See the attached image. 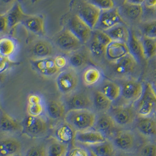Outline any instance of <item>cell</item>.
I'll list each match as a JSON object with an SVG mask.
<instances>
[{
	"instance_id": "1",
	"label": "cell",
	"mask_w": 156,
	"mask_h": 156,
	"mask_svg": "<svg viewBox=\"0 0 156 156\" xmlns=\"http://www.w3.org/2000/svg\"><path fill=\"white\" fill-rule=\"evenodd\" d=\"M97 115L92 110H70L67 111L64 120L76 132L91 130L94 128Z\"/></svg>"
},
{
	"instance_id": "2",
	"label": "cell",
	"mask_w": 156,
	"mask_h": 156,
	"mask_svg": "<svg viewBox=\"0 0 156 156\" xmlns=\"http://www.w3.org/2000/svg\"><path fill=\"white\" fill-rule=\"evenodd\" d=\"M136 113L138 117H147L156 115V90L151 83L144 85V91L137 101Z\"/></svg>"
},
{
	"instance_id": "3",
	"label": "cell",
	"mask_w": 156,
	"mask_h": 156,
	"mask_svg": "<svg viewBox=\"0 0 156 156\" xmlns=\"http://www.w3.org/2000/svg\"><path fill=\"white\" fill-rule=\"evenodd\" d=\"M79 82L76 70L68 68L60 71L56 78V85L58 91L65 96L76 92Z\"/></svg>"
},
{
	"instance_id": "4",
	"label": "cell",
	"mask_w": 156,
	"mask_h": 156,
	"mask_svg": "<svg viewBox=\"0 0 156 156\" xmlns=\"http://www.w3.org/2000/svg\"><path fill=\"white\" fill-rule=\"evenodd\" d=\"M109 112L110 115L119 126L125 127L132 125L136 119V110L130 105L112 106Z\"/></svg>"
},
{
	"instance_id": "5",
	"label": "cell",
	"mask_w": 156,
	"mask_h": 156,
	"mask_svg": "<svg viewBox=\"0 0 156 156\" xmlns=\"http://www.w3.org/2000/svg\"><path fill=\"white\" fill-rule=\"evenodd\" d=\"M55 43L61 50L71 53L78 51L83 45L68 28L58 34Z\"/></svg>"
},
{
	"instance_id": "6",
	"label": "cell",
	"mask_w": 156,
	"mask_h": 156,
	"mask_svg": "<svg viewBox=\"0 0 156 156\" xmlns=\"http://www.w3.org/2000/svg\"><path fill=\"white\" fill-rule=\"evenodd\" d=\"M68 29L83 44L89 42L92 37L93 30L78 14L70 18L68 23Z\"/></svg>"
},
{
	"instance_id": "7",
	"label": "cell",
	"mask_w": 156,
	"mask_h": 156,
	"mask_svg": "<svg viewBox=\"0 0 156 156\" xmlns=\"http://www.w3.org/2000/svg\"><path fill=\"white\" fill-rule=\"evenodd\" d=\"M65 106L67 111L70 110L94 109L93 99L85 92H75L67 96L65 100Z\"/></svg>"
},
{
	"instance_id": "8",
	"label": "cell",
	"mask_w": 156,
	"mask_h": 156,
	"mask_svg": "<svg viewBox=\"0 0 156 156\" xmlns=\"http://www.w3.org/2000/svg\"><path fill=\"white\" fill-rule=\"evenodd\" d=\"M121 97L129 103H134L139 101L144 91V85L140 82L129 79L121 85Z\"/></svg>"
},
{
	"instance_id": "9",
	"label": "cell",
	"mask_w": 156,
	"mask_h": 156,
	"mask_svg": "<svg viewBox=\"0 0 156 156\" xmlns=\"http://www.w3.org/2000/svg\"><path fill=\"white\" fill-rule=\"evenodd\" d=\"M101 13L99 8L88 1L82 2L78 9V16L93 30L96 29L98 25Z\"/></svg>"
},
{
	"instance_id": "10",
	"label": "cell",
	"mask_w": 156,
	"mask_h": 156,
	"mask_svg": "<svg viewBox=\"0 0 156 156\" xmlns=\"http://www.w3.org/2000/svg\"><path fill=\"white\" fill-rule=\"evenodd\" d=\"M121 23H124L123 18L119 8L115 7L109 10L101 11L96 29L106 31Z\"/></svg>"
},
{
	"instance_id": "11",
	"label": "cell",
	"mask_w": 156,
	"mask_h": 156,
	"mask_svg": "<svg viewBox=\"0 0 156 156\" xmlns=\"http://www.w3.org/2000/svg\"><path fill=\"white\" fill-rule=\"evenodd\" d=\"M116 126L115 120L109 114L102 113L100 116H97L94 129L103 134L108 139V137L115 134Z\"/></svg>"
},
{
	"instance_id": "12",
	"label": "cell",
	"mask_w": 156,
	"mask_h": 156,
	"mask_svg": "<svg viewBox=\"0 0 156 156\" xmlns=\"http://www.w3.org/2000/svg\"><path fill=\"white\" fill-rule=\"evenodd\" d=\"M25 132L32 136H39L46 133L48 124L41 116L34 117L28 115L24 122Z\"/></svg>"
},
{
	"instance_id": "13",
	"label": "cell",
	"mask_w": 156,
	"mask_h": 156,
	"mask_svg": "<svg viewBox=\"0 0 156 156\" xmlns=\"http://www.w3.org/2000/svg\"><path fill=\"white\" fill-rule=\"evenodd\" d=\"M138 61L130 53L113 62L115 72L118 75L126 76L133 72L137 66Z\"/></svg>"
},
{
	"instance_id": "14",
	"label": "cell",
	"mask_w": 156,
	"mask_h": 156,
	"mask_svg": "<svg viewBox=\"0 0 156 156\" xmlns=\"http://www.w3.org/2000/svg\"><path fill=\"white\" fill-rule=\"evenodd\" d=\"M32 65L41 75L45 77H52L60 72L55 65L53 58L32 59Z\"/></svg>"
},
{
	"instance_id": "15",
	"label": "cell",
	"mask_w": 156,
	"mask_h": 156,
	"mask_svg": "<svg viewBox=\"0 0 156 156\" xmlns=\"http://www.w3.org/2000/svg\"><path fill=\"white\" fill-rule=\"evenodd\" d=\"M108 140L103 134L95 130L76 132L75 142L89 146H94Z\"/></svg>"
},
{
	"instance_id": "16",
	"label": "cell",
	"mask_w": 156,
	"mask_h": 156,
	"mask_svg": "<svg viewBox=\"0 0 156 156\" xmlns=\"http://www.w3.org/2000/svg\"><path fill=\"white\" fill-rule=\"evenodd\" d=\"M22 24L28 31L38 36H44L46 34L45 18L42 16H27Z\"/></svg>"
},
{
	"instance_id": "17",
	"label": "cell",
	"mask_w": 156,
	"mask_h": 156,
	"mask_svg": "<svg viewBox=\"0 0 156 156\" xmlns=\"http://www.w3.org/2000/svg\"><path fill=\"white\" fill-rule=\"evenodd\" d=\"M112 143L116 148L122 151H129L134 146L135 137L129 130H121L113 135Z\"/></svg>"
},
{
	"instance_id": "18",
	"label": "cell",
	"mask_w": 156,
	"mask_h": 156,
	"mask_svg": "<svg viewBox=\"0 0 156 156\" xmlns=\"http://www.w3.org/2000/svg\"><path fill=\"white\" fill-rule=\"evenodd\" d=\"M138 131L143 136L156 140V116L138 117L136 123Z\"/></svg>"
},
{
	"instance_id": "19",
	"label": "cell",
	"mask_w": 156,
	"mask_h": 156,
	"mask_svg": "<svg viewBox=\"0 0 156 156\" xmlns=\"http://www.w3.org/2000/svg\"><path fill=\"white\" fill-rule=\"evenodd\" d=\"M33 59H42L51 58L54 55V48L51 42L45 39L35 41L31 48Z\"/></svg>"
},
{
	"instance_id": "20",
	"label": "cell",
	"mask_w": 156,
	"mask_h": 156,
	"mask_svg": "<svg viewBox=\"0 0 156 156\" xmlns=\"http://www.w3.org/2000/svg\"><path fill=\"white\" fill-rule=\"evenodd\" d=\"M130 54L127 44L112 41L106 48L105 55L108 60L112 62Z\"/></svg>"
},
{
	"instance_id": "21",
	"label": "cell",
	"mask_w": 156,
	"mask_h": 156,
	"mask_svg": "<svg viewBox=\"0 0 156 156\" xmlns=\"http://www.w3.org/2000/svg\"><path fill=\"white\" fill-rule=\"evenodd\" d=\"M76 131L75 129L66 122L59 125L55 132V139L64 144H72L75 142V136Z\"/></svg>"
},
{
	"instance_id": "22",
	"label": "cell",
	"mask_w": 156,
	"mask_h": 156,
	"mask_svg": "<svg viewBox=\"0 0 156 156\" xmlns=\"http://www.w3.org/2000/svg\"><path fill=\"white\" fill-rule=\"evenodd\" d=\"M46 109L44 100L39 94H32L27 98V112L28 115L39 117L41 116Z\"/></svg>"
},
{
	"instance_id": "23",
	"label": "cell",
	"mask_w": 156,
	"mask_h": 156,
	"mask_svg": "<svg viewBox=\"0 0 156 156\" xmlns=\"http://www.w3.org/2000/svg\"><path fill=\"white\" fill-rule=\"evenodd\" d=\"M103 79V73L98 68L90 66L87 67L82 74V80L83 84L88 87H92L99 84Z\"/></svg>"
},
{
	"instance_id": "24",
	"label": "cell",
	"mask_w": 156,
	"mask_h": 156,
	"mask_svg": "<svg viewBox=\"0 0 156 156\" xmlns=\"http://www.w3.org/2000/svg\"><path fill=\"white\" fill-rule=\"evenodd\" d=\"M130 53L139 62L141 60L146 59L144 55L141 38H140L134 31H131L130 37L128 42Z\"/></svg>"
},
{
	"instance_id": "25",
	"label": "cell",
	"mask_w": 156,
	"mask_h": 156,
	"mask_svg": "<svg viewBox=\"0 0 156 156\" xmlns=\"http://www.w3.org/2000/svg\"><path fill=\"white\" fill-rule=\"evenodd\" d=\"M112 41L128 44L131 31L124 23H121L106 31Z\"/></svg>"
},
{
	"instance_id": "26",
	"label": "cell",
	"mask_w": 156,
	"mask_h": 156,
	"mask_svg": "<svg viewBox=\"0 0 156 156\" xmlns=\"http://www.w3.org/2000/svg\"><path fill=\"white\" fill-rule=\"evenodd\" d=\"M20 141L15 138H7L0 141V156H12L20 153Z\"/></svg>"
},
{
	"instance_id": "27",
	"label": "cell",
	"mask_w": 156,
	"mask_h": 156,
	"mask_svg": "<svg viewBox=\"0 0 156 156\" xmlns=\"http://www.w3.org/2000/svg\"><path fill=\"white\" fill-rule=\"evenodd\" d=\"M47 115L53 120H59L65 117L67 112L65 103L57 100L50 101L46 105Z\"/></svg>"
},
{
	"instance_id": "28",
	"label": "cell",
	"mask_w": 156,
	"mask_h": 156,
	"mask_svg": "<svg viewBox=\"0 0 156 156\" xmlns=\"http://www.w3.org/2000/svg\"><path fill=\"white\" fill-rule=\"evenodd\" d=\"M6 16L8 20V27L12 29L22 23L27 15L24 13L21 4L17 2L8 11Z\"/></svg>"
},
{
	"instance_id": "29",
	"label": "cell",
	"mask_w": 156,
	"mask_h": 156,
	"mask_svg": "<svg viewBox=\"0 0 156 156\" xmlns=\"http://www.w3.org/2000/svg\"><path fill=\"white\" fill-rule=\"evenodd\" d=\"M99 90L113 102L117 101L121 97V85L113 81L106 80L104 82Z\"/></svg>"
},
{
	"instance_id": "30",
	"label": "cell",
	"mask_w": 156,
	"mask_h": 156,
	"mask_svg": "<svg viewBox=\"0 0 156 156\" xmlns=\"http://www.w3.org/2000/svg\"><path fill=\"white\" fill-rule=\"evenodd\" d=\"M92 99L94 109L101 113H108L112 107L113 101H111L99 90H97L94 92Z\"/></svg>"
},
{
	"instance_id": "31",
	"label": "cell",
	"mask_w": 156,
	"mask_h": 156,
	"mask_svg": "<svg viewBox=\"0 0 156 156\" xmlns=\"http://www.w3.org/2000/svg\"><path fill=\"white\" fill-rule=\"evenodd\" d=\"M120 14L123 16L132 21L139 19L143 14V5H136L125 3L120 8H119Z\"/></svg>"
},
{
	"instance_id": "32",
	"label": "cell",
	"mask_w": 156,
	"mask_h": 156,
	"mask_svg": "<svg viewBox=\"0 0 156 156\" xmlns=\"http://www.w3.org/2000/svg\"><path fill=\"white\" fill-rule=\"evenodd\" d=\"M18 44L16 40L9 37L0 38V55L10 59V58L16 54Z\"/></svg>"
},
{
	"instance_id": "33",
	"label": "cell",
	"mask_w": 156,
	"mask_h": 156,
	"mask_svg": "<svg viewBox=\"0 0 156 156\" xmlns=\"http://www.w3.org/2000/svg\"><path fill=\"white\" fill-rule=\"evenodd\" d=\"M90 147V150L98 156H116V147L112 141L109 140Z\"/></svg>"
},
{
	"instance_id": "34",
	"label": "cell",
	"mask_w": 156,
	"mask_h": 156,
	"mask_svg": "<svg viewBox=\"0 0 156 156\" xmlns=\"http://www.w3.org/2000/svg\"><path fill=\"white\" fill-rule=\"evenodd\" d=\"M20 123L5 113L0 115V130L4 132H14L20 129Z\"/></svg>"
},
{
	"instance_id": "35",
	"label": "cell",
	"mask_w": 156,
	"mask_h": 156,
	"mask_svg": "<svg viewBox=\"0 0 156 156\" xmlns=\"http://www.w3.org/2000/svg\"><path fill=\"white\" fill-rule=\"evenodd\" d=\"M69 146L56 140L51 141L46 148L47 156H68Z\"/></svg>"
},
{
	"instance_id": "36",
	"label": "cell",
	"mask_w": 156,
	"mask_h": 156,
	"mask_svg": "<svg viewBox=\"0 0 156 156\" xmlns=\"http://www.w3.org/2000/svg\"><path fill=\"white\" fill-rule=\"evenodd\" d=\"M141 41L146 59L156 56V39L143 35Z\"/></svg>"
},
{
	"instance_id": "37",
	"label": "cell",
	"mask_w": 156,
	"mask_h": 156,
	"mask_svg": "<svg viewBox=\"0 0 156 156\" xmlns=\"http://www.w3.org/2000/svg\"><path fill=\"white\" fill-rule=\"evenodd\" d=\"M86 63L85 55L78 51L72 52L68 58V64L70 68L78 69L82 68Z\"/></svg>"
},
{
	"instance_id": "38",
	"label": "cell",
	"mask_w": 156,
	"mask_h": 156,
	"mask_svg": "<svg viewBox=\"0 0 156 156\" xmlns=\"http://www.w3.org/2000/svg\"><path fill=\"white\" fill-rule=\"evenodd\" d=\"M106 47L98 42L96 39L93 37L90 40L89 49L91 53L95 56L99 57L103 55H105Z\"/></svg>"
},
{
	"instance_id": "39",
	"label": "cell",
	"mask_w": 156,
	"mask_h": 156,
	"mask_svg": "<svg viewBox=\"0 0 156 156\" xmlns=\"http://www.w3.org/2000/svg\"><path fill=\"white\" fill-rule=\"evenodd\" d=\"M143 35L156 39V20L143 23L141 27Z\"/></svg>"
},
{
	"instance_id": "40",
	"label": "cell",
	"mask_w": 156,
	"mask_h": 156,
	"mask_svg": "<svg viewBox=\"0 0 156 156\" xmlns=\"http://www.w3.org/2000/svg\"><path fill=\"white\" fill-rule=\"evenodd\" d=\"M92 37L96 39L98 42H99L101 44L104 45L106 47L112 41V40L106 32L99 29H95L94 31L93 30Z\"/></svg>"
},
{
	"instance_id": "41",
	"label": "cell",
	"mask_w": 156,
	"mask_h": 156,
	"mask_svg": "<svg viewBox=\"0 0 156 156\" xmlns=\"http://www.w3.org/2000/svg\"><path fill=\"white\" fill-rule=\"evenodd\" d=\"M88 2L99 8L101 11L115 8V2L114 0H89Z\"/></svg>"
},
{
	"instance_id": "42",
	"label": "cell",
	"mask_w": 156,
	"mask_h": 156,
	"mask_svg": "<svg viewBox=\"0 0 156 156\" xmlns=\"http://www.w3.org/2000/svg\"><path fill=\"white\" fill-rule=\"evenodd\" d=\"M140 156H156V143L147 142L144 143L140 150Z\"/></svg>"
},
{
	"instance_id": "43",
	"label": "cell",
	"mask_w": 156,
	"mask_h": 156,
	"mask_svg": "<svg viewBox=\"0 0 156 156\" xmlns=\"http://www.w3.org/2000/svg\"><path fill=\"white\" fill-rule=\"evenodd\" d=\"M25 156H47L46 148L41 145H35L27 150Z\"/></svg>"
},
{
	"instance_id": "44",
	"label": "cell",
	"mask_w": 156,
	"mask_h": 156,
	"mask_svg": "<svg viewBox=\"0 0 156 156\" xmlns=\"http://www.w3.org/2000/svg\"><path fill=\"white\" fill-rule=\"evenodd\" d=\"M68 156H89V150L82 147H75L69 151Z\"/></svg>"
},
{
	"instance_id": "45",
	"label": "cell",
	"mask_w": 156,
	"mask_h": 156,
	"mask_svg": "<svg viewBox=\"0 0 156 156\" xmlns=\"http://www.w3.org/2000/svg\"><path fill=\"white\" fill-rule=\"evenodd\" d=\"M54 59L56 66L60 70L65 68L68 64V59L64 55H56Z\"/></svg>"
},
{
	"instance_id": "46",
	"label": "cell",
	"mask_w": 156,
	"mask_h": 156,
	"mask_svg": "<svg viewBox=\"0 0 156 156\" xmlns=\"http://www.w3.org/2000/svg\"><path fill=\"white\" fill-rule=\"evenodd\" d=\"M10 62V59L0 55V73L7 70L9 66Z\"/></svg>"
},
{
	"instance_id": "47",
	"label": "cell",
	"mask_w": 156,
	"mask_h": 156,
	"mask_svg": "<svg viewBox=\"0 0 156 156\" xmlns=\"http://www.w3.org/2000/svg\"><path fill=\"white\" fill-rule=\"evenodd\" d=\"M8 28V20L6 14H0V33L6 31Z\"/></svg>"
},
{
	"instance_id": "48",
	"label": "cell",
	"mask_w": 156,
	"mask_h": 156,
	"mask_svg": "<svg viewBox=\"0 0 156 156\" xmlns=\"http://www.w3.org/2000/svg\"><path fill=\"white\" fill-rule=\"evenodd\" d=\"M143 4L146 8L156 9V0H146Z\"/></svg>"
},
{
	"instance_id": "49",
	"label": "cell",
	"mask_w": 156,
	"mask_h": 156,
	"mask_svg": "<svg viewBox=\"0 0 156 156\" xmlns=\"http://www.w3.org/2000/svg\"><path fill=\"white\" fill-rule=\"evenodd\" d=\"M145 1L146 0H126L125 3L136 4V5H143Z\"/></svg>"
},
{
	"instance_id": "50",
	"label": "cell",
	"mask_w": 156,
	"mask_h": 156,
	"mask_svg": "<svg viewBox=\"0 0 156 156\" xmlns=\"http://www.w3.org/2000/svg\"><path fill=\"white\" fill-rule=\"evenodd\" d=\"M3 4H11L14 3L16 0H0Z\"/></svg>"
},
{
	"instance_id": "51",
	"label": "cell",
	"mask_w": 156,
	"mask_h": 156,
	"mask_svg": "<svg viewBox=\"0 0 156 156\" xmlns=\"http://www.w3.org/2000/svg\"><path fill=\"white\" fill-rule=\"evenodd\" d=\"M152 78L153 79V83H156V66L154 67V70L153 71Z\"/></svg>"
},
{
	"instance_id": "52",
	"label": "cell",
	"mask_w": 156,
	"mask_h": 156,
	"mask_svg": "<svg viewBox=\"0 0 156 156\" xmlns=\"http://www.w3.org/2000/svg\"><path fill=\"white\" fill-rule=\"evenodd\" d=\"M89 156H98V155H96L94 151L91 150H89Z\"/></svg>"
},
{
	"instance_id": "53",
	"label": "cell",
	"mask_w": 156,
	"mask_h": 156,
	"mask_svg": "<svg viewBox=\"0 0 156 156\" xmlns=\"http://www.w3.org/2000/svg\"><path fill=\"white\" fill-rule=\"evenodd\" d=\"M22 156V154H21L20 153H18V154H16L15 155H14V156Z\"/></svg>"
},
{
	"instance_id": "54",
	"label": "cell",
	"mask_w": 156,
	"mask_h": 156,
	"mask_svg": "<svg viewBox=\"0 0 156 156\" xmlns=\"http://www.w3.org/2000/svg\"><path fill=\"white\" fill-rule=\"evenodd\" d=\"M128 156V155H126V154H120L119 156Z\"/></svg>"
},
{
	"instance_id": "55",
	"label": "cell",
	"mask_w": 156,
	"mask_h": 156,
	"mask_svg": "<svg viewBox=\"0 0 156 156\" xmlns=\"http://www.w3.org/2000/svg\"><path fill=\"white\" fill-rule=\"evenodd\" d=\"M153 84V85L154 86V89H156V83H152Z\"/></svg>"
},
{
	"instance_id": "56",
	"label": "cell",
	"mask_w": 156,
	"mask_h": 156,
	"mask_svg": "<svg viewBox=\"0 0 156 156\" xmlns=\"http://www.w3.org/2000/svg\"><path fill=\"white\" fill-rule=\"evenodd\" d=\"M122 1V2H123V4H124L125 2V1H126V0H121Z\"/></svg>"
},
{
	"instance_id": "57",
	"label": "cell",
	"mask_w": 156,
	"mask_h": 156,
	"mask_svg": "<svg viewBox=\"0 0 156 156\" xmlns=\"http://www.w3.org/2000/svg\"><path fill=\"white\" fill-rule=\"evenodd\" d=\"M1 109V103H0V109Z\"/></svg>"
}]
</instances>
